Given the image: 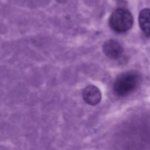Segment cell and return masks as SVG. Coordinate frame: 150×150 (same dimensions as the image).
<instances>
[{
    "label": "cell",
    "mask_w": 150,
    "mask_h": 150,
    "mask_svg": "<svg viewBox=\"0 0 150 150\" xmlns=\"http://www.w3.org/2000/svg\"><path fill=\"white\" fill-rule=\"evenodd\" d=\"M141 81V76L135 71L122 73L117 77L114 83V93L120 97L127 96L136 90Z\"/></svg>",
    "instance_id": "obj_1"
},
{
    "label": "cell",
    "mask_w": 150,
    "mask_h": 150,
    "mask_svg": "<svg viewBox=\"0 0 150 150\" xmlns=\"http://www.w3.org/2000/svg\"><path fill=\"white\" fill-rule=\"evenodd\" d=\"M133 18L129 10L120 8L112 13L109 18V25L117 32H125L132 27Z\"/></svg>",
    "instance_id": "obj_2"
},
{
    "label": "cell",
    "mask_w": 150,
    "mask_h": 150,
    "mask_svg": "<svg viewBox=\"0 0 150 150\" xmlns=\"http://www.w3.org/2000/svg\"><path fill=\"white\" fill-rule=\"evenodd\" d=\"M104 54L110 59L119 58L123 53V48L121 44L114 40H109L104 43L103 47Z\"/></svg>",
    "instance_id": "obj_3"
},
{
    "label": "cell",
    "mask_w": 150,
    "mask_h": 150,
    "mask_svg": "<svg viewBox=\"0 0 150 150\" xmlns=\"http://www.w3.org/2000/svg\"><path fill=\"white\" fill-rule=\"evenodd\" d=\"M83 98L89 105H95L100 102L102 95L100 91L97 86L89 85L83 89Z\"/></svg>",
    "instance_id": "obj_4"
},
{
    "label": "cell",
    "mask_w": 150,
    "mask_h": 150,
    "mask_svg": "<svg viewBox=\"0 0 150 150\" xmlns=\"http://www.w3.org/2000/svg\"><path fill=\"white\" fill-rule=\"evenodd\" d=\"M139 23L141 29L146 37H150V9L145 8L139 13Z\"/></svg>",
    "instance_id": "obj_5"
}]
</instances>
